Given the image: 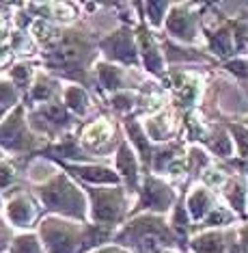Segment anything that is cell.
Returning <instances> with one entry per match:
<instances>
[{
    "label": "cell",
    "mask_w": 248,
    "mask_h": 253,
    "mask_svg": "<svg viewBox=\"0 0 248 253\" xmlns=\"http://www.w3.org/2000/svg\"><path fill=\"white\" fill-rule=\"evenodd\" d=\"M89 54H91L89 45L82 43L80 39L69 37L48 54V63L52 67H59V70H78V67L84 65Z\"/></svg>",
    "instance_id": "4"
},
{
    "label": "cell",
    "mask_w": 248,
    "mask_h": 253,
    "mask_svg": "<svg viewBox=\"0 0 248 253\" xmlns=\"http://www.w3.org/2000/svg\"><path fill=\"white\" fill-rule=\"evenodd\" d=\"M100 80L106 89H119L121 87V74L110 65H100Z\"/></svg>",
    "instance_id": "19"
},
{
    "label": "cell",
    "mask_w": 248,
    "mask_h": 253,
    "mask_svg": "<svg viewBox=\"0 0 248 253\" xmlns=\"http://www.w3.org/2000/svg\"><path fill=\"white\" fill-rule=\"evenodd\" d=\"M104 50L117 61H123V63L136 61V50H134V43H132V37L128 31H119L117 35L106 39L104 42Z\"/></svg>",
    "instance_id": "6"
},
{
    "label": "cell",
    "mask_w": 248,
    "mask_h": 253,
    "mask_svg": "<svg viewBox=\"0 0 248 253\" xmlns=\"http://www.w3.org/2000/svg\"><path fill=\"white\" fill-rule=\"evenodd\" d=\"M173 201V193L164 186L162 182L147 180L145 184V195H142V206L151 210H166Z\"/></svg>",
    "instance_id": "7"
},
{
    "label": "cell",
    "mask_w": 248,
    "mask_h": 253,
    "mask_svg": "<svg viewBox=\"0 0 248 253\" xmlns=\"http://www.w3.org/2000/svg\"><path fill=\"white\" fill-rule=\"evenodd\" d=\"M210 147L214 149L216 154H220V156H229V154H231V143H229L227 134H222V132H218L216 139L210 141Z\"/></svg>",
    "instance_id": "25"
},
{
    "label": "cell",
    "mask_w": 248,
    "mask_h": 253,
    "mask_svg": "<svg viewBox=\"0 0 248 253\" xmlns=\"http://www.w3.org/2000/svg\"><path fill=\"white\" fill-rule=\"evenodd\" d=\"M121 243L134 247L141 253H153L158 245H171L173 238L162 223L153 216H142L119 236Z\"/></svg>",
    "instance_id": "2"
},
{
    "label": "cell",
    "mask_w": 248,
    "mask_h": 253,
    "mask_svg": "<svg viewBox=\"0 0 248 253\" xmlns=\"http://www.w3.org/2000/svg\"><path fill=\"white\" fill-rule=\"evenodd\" d=\"M212 48H214L216 54L220 56H227L233 52V42H231V35H229V31H218L214 37H212Z\"/></svg>",
    "instance_id": "18"
},
{
    "label": "cell",
    "mask_w": 248,
    "mask_h": 253,
    "mask_svg": "<svg viewBox=\"0 0 248 253\" xmlns=\"http://www.w3.org/2000/svg\"><path fill=\"white\" fill-rule=\"evenodd\" d=\"M188 206H190V214H192V218H203L205 210L210 208V195L199 188V191H194L190 195Z\"/></svg>",
    "instance_id": "16"
},
{
    "label": "cell",
    "mask_w": 248,
    "mask_h": 253,
    "mask_svg": "<svg viewBox=\"0 0 248 253\" xmlns=\"http://www.w3.org/2000/svg\"><path fill=\"white\" fill-rule=\"evenodd\" d=\"M112 104H114V108H119V111H125V108L132 106V97L130 95H117L112 100Z\"/></svg>",
    "instance_id": "33"
},
{
    "label": "cell",
    "mask_w": 248,
    "mask_h": 253,
    "mask_svg": "<svg viewBox=\"0 0 248 253\" xmlns=\"http://www.w3.org/2000/svg\"><path fill=\"white\" fill-rule=\"evenodd\" d=\"M141 45H142V54H145L147 70L153 72V74H160V70H162V59H160L151 37H147V33H141Z\"/></svg>",
    "instance_id": "12"
},
{
    "label": "cell",
    "mask_w": 248,
    "mask_h": 253,
    "mask_svg": "<svg viewBox=\"0 0 248 253\" xmlns=\"http://www.w3.org/2000/svg\"><path fill=\"white\" fill-rule=\"evenodd\" d=\"M52 93H54V83L48 78H41L37 83V87L33 89V97L35 100H50Z\"/></svg>",
    "instance_id": "23"
},
{
    "label": "cell",
    "mask_w": 248,
    "mask_h": 253,
    "mask_svg": "<svg viewBox=\"0 0 248 253\" xmlns=\"http://www.w3.org/2000/svg\"><path fill=\"white\" fill-rule=\"evenodd\" d=\"M227 67H229V70H231L233 74L242 76V78L248 76V63H244V61H233V63H229Z\"/></svg>",
    "instance_id": "32"
},
{
    "label": "cell",
    "mask_w": 248,
    "mask_h": 253,
    "mask_svg": "<svg viewBox=\"0 0 248 253\" xmlns=\"http://www.w3.org/2000/svg\"><path fill=\"white\" fill-rule=\"evenodd\" d=\"M33 31H35V35L39 37V42H43V43H50L52 39L56 37V31L50 24H45V22H37Z\"/></svg>",
    "instance_id": "27"
},
{
    "label": "cell",
    "mask_w": 248,
    "mask_h": 253,
    "mask_svg": "<svg viewBox=\"0 0 248 253\" xmlns=\"http://www.w3.org/2000/svg\"><path fill=\"white\" fill-rule=\"evenodd\" d=\"M41 199L48 208L56 210V212H63V214L76 216V218L84 216L82 195H80L76 191V186H73L69 180H65V177H56V180H52L48 186H43Z\"/></svg>",
    "instance_id": "3"
},
{
    "label": "cell",
    "mask_w": 248,
    "mask_h": 253,
    "mask_svg": "<svg viewBox=\"0 0 248 253\" xmlns=\"http://www.w3.org/2000/svg\"><path fill=\"white\" fill-rule=\"evenodd\" d=\"M93 214L97 221L104 223H112L121 218V212H123V197H121L119 191H93Z\"/></svg>",
    "instance_id": "5"
},
{
    "label": "cell",
    "mask_w": 248,
    "mask_h": 253,
    "mask_svg": "<svg viewBox=\"0 0 248 253\" xmlns=\"http://www.w3.org/2000/svg\"><path fill=\"white\" fill-rule=\"evenodd\" d=\"M65 95H67V104L71 106L78 115H82V113L86 111V104H89V102H86V95H84L80 89L71 87V89H67V93H65Z\"/></svg>",
    "instance_id": "20"
},
{
    "label": "cell",
    "mask_w": 248,
    "mask_h": 253,
    "mask_svg": "<svg viewBox=\"0 0 248 253\" xmlns=\"http://www.w3.org/2000/svg\"><path fill=\"white\" fill-rule=\"evenodd\" d=\"M231 221V214L224 210H214L207 218V225H227V223Z\"/></svg>",
    "instance_id": "29"
},
{
    "label": "cell",
    "mask_w": 248,
    "mask_h": 253,
    "mask_svg": "<svg viewBox=\"0 0 248 253\" xmlns=\"http://www.w3.org/2000/svg\"><path fill=\"white\" fill-rule=\"evenodd\" d=\"M108 136H110V128H108V124L100 122V124H95V126H91L89 128V132H86V136H84V143L86 145H91V147H95V145H102Z\"/></svg>",
    "instance_id": "17"
},
{
    "label": "cell",
    "mask_w": 248,
    "mask_h": 253,
    "mask_svg": "<svg viewBox=\"0 0 248 253\" xmlns=\"http://www.w3.org/2000/svg\"><path fill=\"white\" fill-rule=\"evenodd\" d=\"M229 199H231V206L235 210H244V186L240 182H235L231 188H229Z\"/></svg>",
    "instance_id": "26"
},
{
    "label": "cell",
    "mask_w": 248,
    "mask_h": 253,
    "mask_svg": "<svg viewBox=\"0 0 248 253\" xmlns=\"http://www.w3.org/2000/svg\"><path fill=\"white\" fill-rule=\"evenodd\" d=\"M43 117L48 119V122L56 124V126H63V124L67 122V113L63 111L61 106H56V104H52V106H45V108H43Z\"/></svg>",
    "instance_id": "24"
},
{
    "label": "cell",
    "mask_w": 248,
    "mask_h": 253,
    "mask_svg": "<svg viewBox=\"0 0 248 253\" xmlns=\"http://www.w3.org/2000/svg\"><path fill=\"white\" fill-rule=\"evenodd\" d=\"M147 13L151 15V22L153 24H160V18H162V11L166 9V2H149L147 4Z\"/></svg>",
    "instance_id": "30"
},
{
    "label": "cell",
    "mask_w": 248,
    "mask_h": 253,
    "mask_svg": "<svg viewBox=\"0 0 248 253\" xmlns=\"http://www.w3.org/2000/svg\"><path fill=\"white\" fill-rule=\"evenodd\" d=\"M117 165L119 169L125 173L130 184H136V163H134V156H132V152L128 147H121L119 149V156H117Z\"/></svg>",
    "instance_id": "15"
},
{
    "label": "cell",
    "mask_w": 248,
    "mask_h": 253,
    "mask_svg": "<svg viewBox=\"0 0 248 253\" xmlns=\"http://www.w3.org/2000/svg\"><path fill=\"white\" fill-rule=\"evenodd\" d=\"M233 136L238 139V147H240V154L244 158H248V130L240 128V126H235L233 128Z\"/></svg>",
    "instance_id": "28"
},
{
    "label": "cell",
    "mask_w": 248,
    "mask_h": 253,
    "mask_svg": "<svg viewBox=\"0 0 248 253\" xmlns=\"http://www.w3.org/2000/svg\"><path fill=\"white\" fill-rule=\"evenodd\" d=\"M33 208L26 199H15L9 204V218L15 225H28L33 221Z\"/></svg>",
    "instance_id": "13"
},
{
    "label": "cell",
    "mask_w": 248,
    "mask_h": 253,
    "mask_svg": "<svg viewBox=\"0 0 248 253\" xmlns=\"http://www.w3.org/2000/svg\"><path fill=\"white\" fill-rule=\"evenodd\" d=\"M2 145L11 149H20L26 145V134H24V126H22V111H17L13 117L4 124L2 128Z\"/></svg>",
    "instance_id": "8"
},
{
    "label": "cell",
    "mask_w": 248,
    "mask_h": 253,
    "mask_svg": "<svg viewBox=\"0 0 248 253\" xmlns=\"http://www.w3.org/2000/svg\"><path fill=\"white\" fill-rule=\"evenodd\" d=\"M100 253H123V251H114V249H106V251H100Z\"/></svg>",
    "instance_id": "36"
},
{
    "label": "cell",
    "mask_w": 248,
    "mask_h": 253,
    "mask_svg": "<svg viewBox=\"0 0 248 253\" xmlns=\"http://www.w3.org/2000/svg\"><path fill=\"white\" fill-rule=\"evenodd\" d=\"M203 180H205V184H210V186H218V184L224 182V175L220 173V171H216V169H210V171H205L203 173Z\"/></svg>",
    "instance_id": "31"
},
{
    "label": "cell",
    "mask_w": 248,
    "mask_h": 253,
    "mask_svg": "<svg viewBox=\"0 0 248 253\" xmlns=\"http://www.w3.org/2000/svg\"><path fill=\"white\" fill-rule=\"evenodd\" d=\"M11 253H41V249H39L37 240L33 236H22V238H17L13 243Z\"/></svg>",
    "instance_id": "21"
},
{
    "label": "cell",
    "mask_w": 248,
    "mask_h": 253,
    "mask_svg": "<svg viewBox=\"0 0 248 253\" xmlns=\"http://www.w3.org/2000/svg\"><path fill=\"white\" fill-rule=\"evenodd\" d=\"M197 253H222L224 251V236L222 234H203L192 243Z\"/></svg>",
    "instance_id": "11"
},
{
    "label": "cell",
    "mask_w": 248,
    "mask_h": 253,
    "mask_svg": "<svg viewBox=\"0 0 248 253\" xmlns=\"http://www.w3.org/2000/svg\"><path fill=\"white\" fill-rule=\"evenodd\" d=\"M45 247L50 249V253H76L78 249L82 251L86 247L102 243L106 238L104 232H86L84 236L78 232V229L63 225L59 221H52V223H43L41 227Z\"/></svg>",
    "instance_id": "1"
},
{
    "label": "cell",
    "mask_w": 248,
    "mask_h": 253,
    "mask_svg": "<svg viewBox=\"0 0 248 253\" xmlns=\"http://www.w3.org/2000/svg\"><path fill=\"white\" fill-rule=\"evenodd\" d=\"M69 171H71L73 175L82 177L86 182H114L117 184V175L112 173V171H108L106 167H69Z\"/></svg>",
    "instance_id": "10"
},
{
    "label": "cell",
    "mask_w": 248,
    "mask_h": 253,
    "mask_svg": "<svg viewBox=\"0 0 248 253\" xmlns=\"http://www.w3.org/2000/svg\"><path fill=\"white\" fill-rule=\"evenodd\" d=\"M169 31L173 35L186 39V42H192L194 39V20L192 15L188 13L186 9H175L169 18Z\"/></svg>",
    "instance_id": "9"
},
{
    "label": "cell",
    "mask_w": 248,
    "mask_h": 253,
    "mask_svg": "<svg viewBox=\"0 0 248 253\" xmlns=\"http://www.w3.org/2000/svg\"><path fill=\"white\" fill-rule=\"evenodd\" d=\"M128 130H130V136H132V139H134V143H136V147L141 149L142 160H145V163H149V145H147L145 136H142L141 128H138V124H128Z\"/></svg>",
    "instance_id": "22"
},
{
    "label": "cell",
    "mask_w": 248,
    "mask_h": 253,
    "mask_svg": "<svg viewBox=\"0 0 248 253\" xmlns=\"http://www.w3.org/2000/svg\"><path fill=\"white\" fill-rule=\"evenodd\" d=\"M147 130H149V136H151V139L162 141L171 134V119L166 117V115H158V117L149 119Z\"/></svg>",
    "instance_id": "14"
},
{
    "label": "cell",
    "mask_w": 248,
    "mask_h": 253,
    "mask_svg": "<svg viewBox=\"0 0 248 253\" xmlns=\"http://www.w3.org/2000/svg\"><path fill=\"white\" fill-rule=\"evenodd\" d=\"M28 74H31V72H28V67H15V70L11 72V76H13V78H15L20 84H26Z\"/></svg>",
    "instance_id": "34"
},
{
    "label": "cell",
    "mask_w": 248,
    "mask_h": 253,
    "mask_svg": "<svg viewBox=\"0 0 248 253\" xmlns=\"http://www.w3.org/2000/svg\"><path fill=\"white\" fill-rule=\"evenodd\" d=\"M11 100H15V97L11 95ZM7 106H9V84L4 83L2 84V108H4V111H7Z\"/></svg>",
    "instance_id": "35"
}]
</instances>
